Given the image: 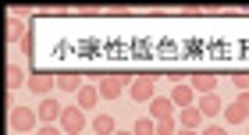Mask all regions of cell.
Listing matches in <instances>:
<instances>
[{
  "mask_svg": "<svg viewBox=\"0 0 249 135\" xmlns=\"http://www.w3.org/2000/svg\"><path fill=\"white\" fill-rule=\"evenodd\" d=\"M7 121H11V128H15L18 135H29L32 128H36V121H39V114H36V110H29V107H11V114H7Z\"/></svg>",
  "mask_w": 249,
  "mask_h": 135,
  "instance_id": "1",
  "label": "cell"
},
{
  "mask_svg": "<svg viewBox=\"0 0 249 135\" xmlns=\"http://www.w3.org/2000/svg\"><path fill=\"white\" fill-rule=\"evenodd\" d=\"M224 121L228 125H249V93H239L235 103L224 107Z\"/></svg>",
  "mask_w": 249,
  "mask_h": 135,
  "instance_id": "2",
  "label": "cell"
},
{
  "mask_svg": "<svg viewBox=\"0 0 249 135\" xmlns=\"http://www.w3.org/2000/svg\"><path fill=\"white\" fill-rule=\"evenodd\" d=\"M128 96L135 100V103H150V100L157 96V82L150 75H142V78H132V85H128Z\"/></svg>",
  "mask_w": 249,
  "mask_h": 135,
  "instance_id": "3",
  "label": "cell"
},
{
  "mask_svg": "<svg viewBox=\"0 0 249 135\" xmlns=\"http://www.w3.org/2000/svg\"><path fill=\"white\" fill-rule=\"evenodd\" d=\"M57 125H61L68 135H78V132L86 128V110H82V107H64V114H61Z\"/></svg>",
  "mask_w": 249,
  "mask_h": 135,
  "instance_id": "4",
  "label": "cell"
},
{
  "mask_svg": "<svg viewBox=\"0 0 249 135\" xmlns=\"http://www.w3.org/2000/svg\"><path fill=\"white\" fill-rule=\"evenodd\" d=\"M150 118L153 121H167V118H178V107L171 96H153L150 100Z\"/></svg>",
  "mask_w": 249,
  "mask_h": 135,
  "instance_id": "5",
  "label": "cell"
},
{
  "mask_svg": "<svg viewBox=\"0 0 249 135\" xmlns=\"http://www.w3.org/2000/svg\"><path fill=\"white\" fill-rule=\"evenodd\" d=\"M196 107H199V114L207 118V121H210V118H217V114H224V103H221V96H217V93L199 96V100H196Z\"/></svg>",
  "mask_w": 249,
  "mask_h": 135,
  "instance_id": "6",
  "label": "cell"
},
{
  "mask_svg": "<svg viewBox=\"0 0 249 135\" xmlns=\"http://www.w3.org/2000/svg\"><path fill=\"white\" fill-rule=\"evenodd\" d=\"M124 93V78L121 75H104L100 78V96L104 100H118Z\"/></svg>",
  "mask_w": 249,
  "mask_h": 135,
  "instance_id": "7",
  "label": "cell"
},
{
  "mask_svg": "<svg viewBox=\"0 0 249 135\" xmlns=\"http://www.w3.org/2000/svg\"><path fill=\"white\" fill-rule=\"evenodd\" d=\"M61 114H64V107H61L53 96H47V100L39 103V125H53V121H61Z\"/></svg>",
  "mask_w": 249,
  "mask_h": 135,
  "instance_id": "8",
  "label": "cell"
},
{
  "mask_svg": "<svg viewBox=\"0 0 249 135\" xmlns=\"http://www.w3.org/2000/svg\"><path fill=\"white\" fill-rule=\"evenodd\" d=\"M171 100H175V107H196V89H192L189 82H175Z\"/></svg>",
  "mask_w": 249,
  "mask_h": 135,
  "instance_id": "9",
  "label": "cell"
},
{
  "mask_svg": "<svg viewBox=\"0 0 249 135\" xmlns=\"http://www.w3.org/2000/svg\"><path fill=\"white\" fill-rule=\"evenodd\" d=\"M53 85H57V78H50V75H43V71L29 75V89H32L36 96H43V100L50 96V89H53Z\"/></svg>",
  "mask_w": 249,
  "mask_h": 135,
  "instance_id": "10",
  "label": "cell"
},
{
  "mask_svg": "<svg viewBox=\"0 0 249 135\" xmlns=\"http://www.w3.org/2000/svg\"><path fill=\"white\" fill-rule=\"evenodd\" d=\"M96 100H104V96H100V85H82V89L75 93V107L93 110V107H96Z\"/></svg>",
  "mask_w": 249,
  "mask_h": 135,
  "instance_id": "11",
  "label": "cell"
},
{
  "mask_svg": "<svg viewBox=\"0 0 249 135\" xmlns=\"http://www.w3.org/2000/svg\"><path fill=\"white\" fill-rule=\"evenodd\" d=\"M189 85L196 89L199 96H207V93H217V75H213V71H210V75H207V71H203V75H192V78H189Z\"/></svg>",
  "mask_w": 249,
  "mask_h": 135,
  "instance_id": "12",
  "label": "cell"
},
{
  "mask_svg": "<svg viewBox=\"0 0 249 135\" xmlns=\"http://www.w3.org/2000/svg\"><path fill=\"white\" fill-rule=\"evenodd\" d=\"M203 121H207V118L199 114V107H182V110H178V125H182V128H196L199 132Z\"/></svg>",
  "mask_w": 249,
  "mask_h": 135,
  "instance_id": "13",
  "label": "cell"
},
{
  "mask_svg": "<svg viewBox=\"0 0 249 135\" xmlns=\"http://www.w3.org/2000/svg\"><path fill=\"white\" fill-rule=\"evenodd\" d=\"M93 132H96V135H114V132H118V121L110 118V114H96Z\"/></svg>",
  "mask_w": 249,
  "mask_h": 135,
  "instance_id": "14",
  "label": "cell"
},
{
  "mask_svg": "<svg viewBox=\"0 0 249 135\" xmlns=\"http://www.w3.org/2000/svg\"><path fill=\"white\" fill-rule=\"evenodd\" d=\"M7 43H25V21H21V18L7 21Z\"/></svg>",
  "mask_w": 249,
  "mask_h": 135,
  "instance_id": "15",
  "label": "cell"
},
{
  "mask_svg": "<svg viewBox=\"0 0 249 135\" xmlns=\"http://www.w3.org/2000/svg\"><path fill=\"white\" fill-rule=\"evenodd\" d=\"M57 89H61V93H78V89H82V78L71 75V71H68V75H57Z\"/></svg>",
  "mask_w": 249,
  "mask_h": 135,
  "instance_id": "16",
  "label": "cell"
},
{
  "mask_svg": "<svg viewBox=\"0 0 249 135\" xmlns=\"http://www.w3.org/2000/svg\"><path fill=\"white\" fill-rule=\"evenodd\" d=\"M18 85H29V82H25V68H21V64H11V68H7V89H18Z\"/></svg>",
  "mask_w": 249,
  "mask_h": 135,
  "instance_id": "17",
  "label": "cell"
},
{
  "mask_svg": "<svg viewBox=\"0 0 249 135\" xmlns=\"http://www.w3.org/2000/svg\"><path fill=\"white\" fill-rule=\"evenodd\" d=\"M132 132H135V135H157V121H153V118H139Z\"/></svg>",
  "mask_w": 249,
  "mask_h": 135,
  "instance_id": "18",
  "label": "cell"
},
{
  "mask_svg": "<svg viewBox=\"0 0 249 135\" xmlns=\"http://www.w3.org/2000/svg\"><path fill=\"white\" fill-rule=\"evenodd\" d=\"M157 135H178V118H167V121H157Z\"/></svg>",
  "mask_w": 249,
  "mask_h": 135,
  "instance_id": "19",
  "label": "cell"
},
{
  "mask_svg": "<svg viewBox=\"0 0 249 135\" xmlns=\"http://www.w3.org/2000/svg\"><path fill=\"white\" fill-rule=\"evenodd\" d=\"M235 89H239V93H249V71H235Z\"/></svg>",
  "mask_w": 249,
  "mask_h": 135,
  "instance_id": "20",
  "label": "cell"
},
{
  "mask_svg": "<svg viewBox=\"0 0 249 135\" xmlns=\"http://www.w3.org/2000/svg\"><path fill=\"white\" fill-rule=\"evenodd\" d=\"M39 135H64L61 125H39Z\"/></svg>",
  "mask_w": 249,
  "mask_h": 135,
  "instance_id": "21",
  "label": "cell"
},
{
  "mask_svg": "<svg viewBox=\"0 0 249 135\" xmlns=\"http://www.w3.org/2000/svg\"><path fill=\"white\" fill-rule=\"evenodd\" d=\"M203 135H228V132H224L221 125H207V128H203Z\"/></svg>",
  "mask_w": 249,
  "mask_h": 135,
  "instance_id": "22",
  "label": "cell"
},
{
  "mask_svg": "<svg viewBox=\"0 0 249 135\" xmlns=\"http://www.w3.org/2000/svg\"><path fill=\"white\" fill-rule=\"evenodd\" d=\"M178 135H203V132H196V128H178Z\"/></svg>",
  "mask_w": 249,
  "mask_h": 135,
  "instance_id": "23",
  "label": "cell"
},
{
  "mask_svg": "<svg viewBox=\"0 0 249 135\" xmlns=\"http://www.w3.org/2000/svg\"><path fill=\"white\" fill-rule=\"evenodd\" d=\"M114 135H135V132H121V128H118V132H114Z\"/></svg>",
  "mask_w": 249,
  "mask_h": 135,
  "instance_id": "24",
  "label": "cell"
},
{
  "mask_svg": "<svg viewBox=\"0 0 249 135\" xmlns=\"http://www.w3.org/2000/svg\"><path fill=\"white\" fill-rule=\"evenodd\" d=\"M246 135H249V125H246Z\"/></svg>",
  "mask_w": 249,
  "mask_h": 135,
  "instance_id": "25",
  "label": "cell"
}]
</instances>
